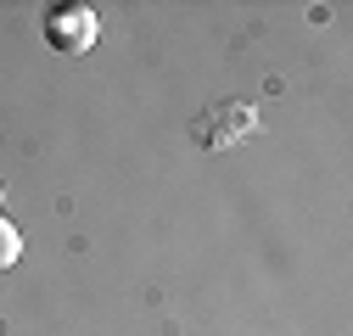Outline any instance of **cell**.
<instances>
[{"label": "cell", "mask_w": 353, "mask_h": 336, "mask_svg": "<svg viewBox=\"0 0 353 336\" xmlns=\"http://www.w3.org/2000/svg\"><path fill=\"white\" fill-rule=\"evenodd\" d=\"M46 39L62 51V56H84L101 39V17H96V6H57L51 17H46Z\"/></svg>", "instance_id": "cell-1"}, {"label": "cell", "mask_w": 353, "mask_h": 336, "mask_svg": "<svg viewBox=\"0 0 353 336\" xmlns=\"http://www.w3.org/2000/svg\"><path fill=\"white\" fill-rule=\"evenodd\" d=\"M0 202H6V191H0Z\"/></svg>", "instance_id": "cell-4"}, {"label": "cell", "mask_w": 353, "mask_h": 336, "mask_svg": "<svg viewBox=\"0 0 353 336\" xmlns=\"http://www.w3.org/2000/svg\"><path fill=\"white\" fill-rule=\"evenodd\" d=\"M17 258H23V235H17V224L6 213H0V269H12Z\"/></svg>", "instance_id": "cell-3"}, {"label": "cell", "mask_w": 353, "mask_h": 336, "mask_svg": "<svg viewBox=\"0 0 353 336\" xmlns=\"http://www.w3.org/2000/svg\"><path fill=\"white\" fill-rule=\"evenodd\" d=\"M241 129H252V107H208L196 123H191V135L208 146V151H219V146H230Z\"/></svg>", "instance_id": "cell-2"}]
</instances>
